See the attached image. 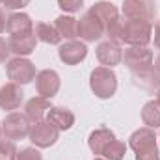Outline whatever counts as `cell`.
Listing matches in <instances>:
<instances>
[{"instance_id":"cb8c5ba5","label":"cell","mask_w":160,"mask_h":160,"mask_svg":"<svg viewBox=\"0 0 160 160\" xmlns=\"http://www.w3.org/2000/svg\"><path fill=\"white\" fill-rule=\"evenodd\" d=\"M17 149L11 142H0V160H15Z\"/></svg>"},{"instance_id":"d4e9b609","label":"cell","mask_w":160,"mask_h":160,"mask_svg":"<svg viewBox=\"0 0 160 160\" xmlns=\"http://www.w3.org/2000/svg\"><path fill=\"white\" fill-rule=\"evenodd\" d=\"M58 6L65 11V13H77L82 9L84 0H58Z\"/></svg>"},{"instance_id":"ba28073f","label":"cell","mask_w":160,"mask_h":160,"mask_svg":"<svg viewBox=\"0 0 160 160\" xmlns=\"http://www.w3.org/2000/svg\"><path fill=\"white\" fill-rule=\"evenodd\" d=\"M60 130L50 123V121H38L32 128H30V140L36 147L47 149L50 145H54L58 142Z\"/></svg>"},{"instance_id":"ffe728a7","label":"cell","mask_w":160,"mask_h":160,"mask_svg":"<svg viewBox=\"0 0 160 160\" xmlns=\"http://www.w3.org/2000/svg\"><path fill=\"white\" fill-rule=\"evenodd\" d=\"M54 28L58 30L62 39L75 41V38H78V21L69 15H60L54 22Z\"/></svg>"},{"instance_id":"9a60e30c","label":"cell","mask_w":160,"mask_h":160,"mask_svg":"<svg viewBox=\"0 0 160 160\" xmlns=\"http://www.w3.org/2000/svg\"><path fill=\"white\" fill-rule=\"evenodd\" d=\"M34 24H32V19L30 15L26 13H11L8 17V22H6V30L9 36H22V34H30L34 32L32 30Z\"/></svg>"},{"instance_id":"30bf717a","label":"cell","mask_w":160,"mask_h":160,"mask_svg":"<svg viewBox=\"0 0 160 160\" xmlns=\"http://www.w3.org/2000/svg\"><path fill=\"white\" fill-rule=\"evenodd\" d=\"M36 89L38 95L45 99H52L60 91V75L52 69H43L36 75Z\"/></svg>"},{"instance_id":"8992f818","label":"cell","mask_w":160,"mask_h":160,"mask_svg":"<svg viewBox=\"0 0 160 160\" xmlns=\"http://www.w3.org/2000/svg\"><path fill=\"white\" fill-rule=\"evenodd\" d=\"M30 128H32L30 119L17 112H11L2 121V134L8 140H22V138L30 136Z\"/></svg>"},{"instance_id":"1f68e13d","label":"cell","mask_w":160,"mask_h":160,"mask_svg":"<svg viewBox=\"0 0 160 160\" xmlns=\"http://www.w3.org/2000/svg\"><path fill=\"white\" fill-rule=\"evenodd\" d=\"M157 104L160 106V88H158V93H157Z\"/></svg>"},{"instance_id":"484cf974","label":"cell","mask_w":160,"mask_h":160,"mask_svg":"<svg viewBox=\"0 0 160 160\" xmlns=\"http://www.w3.org/2000/svg\"><path fill=\"white\" fill-rule=\"evenodd\" d=\"M15 160H43V157H41V153L38 149L26 147V149H22L21 153H17V158Z\"/></svg>"},{"instance_id":"4fadbf2b","label":"cell","mask_w":160,"mask_h":160,"mask_svg":"<svg viewBox=\"0 0 160 160\" xmlns=\"http://www.w3.org/2000/svg\"><path fill=\"white\" fill-rule=\"evenodd\" d=\"M22 97H24V93L19 88V84H15V82L4 84L0 88V108L8 110V112L17 110L22 102Z\"/></svg>"},{"instance_id":"277c9868","label":"cell","mask_w":160,"mask_h":160,"mask_svg":"<svg viewBox=\"0 0 160 160\" xmlns=\"http://www.w3.org/2000/svg\"><path fill=\"white\" fill-rule=\"evenodd\" d=\"M123 60L128 71L132 75H138L153 67V50H149L147 47H128L123 54Z\"/></svg>"},{"instance_id":"9c48e42d","label":"cell","mask_w":160,"mask_h":160,"mask_svg":"<svg viewBox=\"0 0 160 160\" xmlns=\"http://www.w3.org/2000/svg\"><path fill=\"white\" fill-rule=\"evenodd\" d=\"M106 28L104 24L89 11H86L78 21V38L86 41V43H95L97 39H101L104 36Z\"/></svg>"},{"instance_id":"52a82bcc","label":"cell","mask_w":160,"mask_h":160,"mask_svg":"<svg viewBox=\"0 0 160 160\" xmlns=\"http://www.w3.org/2000/svg\"><path fill=\"white\" fill-rule=\"evenodd\" d=\"M123 15L125 19H140L145 22H153L157 15V8L153 0H125Z\"/></svg>"},{"instance_id":"4dcf8cb0","label":"cell","mask_w":160,"mask_h":160,"mask_svg":"<svg viewBox=\"0 0 160 160\" xmlns=\"http://www.w3.org/2000/svg\"><path fill=\"white\" fill-rule=\"evenodd\" d=\"M153 65H155V71L158 73V77H160V54L155 58V63H153Z\"/></svg>"},{"instance_id":"8fae6325","label":"cell","mask_w":160,"mask_h":160,"mask_svg":"<svg viewBox=\"0 0 160 160\" xmlns=\"http://www.w3.org/2000/svg\"><path fill=\"white\" fill-rule=\"evenodd\" d=\"M58 56L65 65H77L88 56V47L80 41H67L58 48Z\"/></svg>"},{"instance_id":"f546056e","label":"cell","mask_w":160,"mask_h":160,"mask_svg":"<svg viewBox=\"0 0 160 160\" xmlns=\"http://www.w3.org/2000/svg\"><path fill=\"white\" fill-rule=\"evenodd\" d=\"M6 22H8V17H6V13L0 9V32L6 30Z\"/></svg>"},{"instance_id":"2e32d148","label":"cell","mask_w":160,"mask_h":160,"mask_svg":"<svg viewBox=\"0 0 160 160\" xmlns=\"http://www.w3.org/2000/svg\"><path fill=\"white\" fill-rule=\"evenodd\" d=\"M116 140V134L110 130V128H97L89 134L88 138V145L89 149L93 151V155H102L104 149Z\"/></svg>"},{"instance_id":"7c38bea8","label":"cell","mask_w":160,"mask_h":160,"mask_svg":"<svg viewBox=\"0 0 160 160\" xmlns=\"http://www.w3.org/2000/svg\"><path fill=\"white\" fill-rule=\"evenodd\" d=\"M97 60L101 62V65L102 67H114V65H118L121 60H123V50H121V47L118 43H114V41H102V43H99V47H97Z\"/></svg>"},{"instance_id":"7402d4cb","label":"cell","mask_w":160,"mask_h":160,"mask_svg":"<svg viewBox=\"0 0 160 160\" xmlns=\"http://www.w3.org/2000/svg\"><path fill=\"white\" fill-rule=\"evenodd\" d=\"M142 121L149 128L160 127V106L157 104V101H149L143 106V110H142Z\"/></svg>"},{"instance_id":"ac0fdd59","label":"cell","mask_w":160,"mask_h":160,"mask_svg":"<svg viewBox=\"0 0 160 160\" xmlns=\"http://www.w3.org/2000/svg\"><path fill=\"white\" fill-rule=\"evenodd\" d=\"M89 13H93L102 24L104 28H108L119 15H118V8L112 4V2H106V0H101V2H95L91 8H89Z\"/></svg>"},{"instance_id":"44dd1931","label":"cell","mask_w":160,"mask_h":160,"mask_svg":"<svg viewBox=\"0 0 160 160\" xmlns=\"http://www.w3.org/2000/svg\"><path fill=\"white\" fill-rule=\"evenodd\" d=\"M34 34H36V38L39 41L48 43V45H58V43L62 41V36L58 34V30H56L52 24H48V22H39V24H36Z\"/></svg>"},{"instance_id":"e0dca14e","label":"cell","mask_w":160,"mask_h":160,"mask_svg":"<svg viewBox=\"0 0 160 160\" xmlns=\"http://www.w3.org/2000/svg\"><path fill=\"white\" fill-rule=\"evenodd\" d=\"M47 121H50L58 130H69L75 125V114L63 106H52L47 114Z\"/></svg>"},{"instance_id":"83f0119b","label":"cell","mask_w":160,"mask_h":160,"mask_svg":"<svg viewBox=\"0 0 160 160\" xmlns=\"http://www.w3.org/2000/svg\"><path fill=\"white\" fill-rule=\"evenodd\" d=\"M8 54H9V47H8L6 41L0 38V63H4L8 60Z\"/></svg>"},{"instance_id":"5b68a950","label":"cell","mask_w":160,"mask_h":160,"mask_svg":"<svg viewBox=\"0 0 160 160\" xmlns=\"http://www.w3.org/2000/svg\"><path fill=\"white\" fill-rule=\"evenodd\" d=\"M6 75L15 84H30L32 80L36 78V67H34V63L30 60L17 56V58L8 62Z\"/></svg>"},{"instance_id":"4316f807","label":"cell","mask_w":160,"mask_h":160,"mask_svg":"<svg viewBox=\"0 0 160 160\" xmlns=\"http://www.w3.org/2000/svg\"><path fill=\"white\" fill-rule=\"evenodd\" d=\"M2 4L6 9H21V8L28 6L30 0H2Z\"/></svg>"},{"instance_id":"7a4b0ae2","label":"cell","mask_w":160,"mask_h":160,"mask_svg":"<svg viewBox=\"0 0 160 160\" xmlns=\"http://www.w3.org/2000/svg\"><path fill=\"white\" fill-rule=\"evenodd\" d=\"M128 145L134 149L136 160H160L157 136L149 127L138 128L136 132H132V136L128 138Z\"/></svg>"},{"instance_id":"3957f363","label":"cell","mask_w":160,"mask_h":160,"mask_svg":"<svg viewBox=\"0 0 160 160\" xmlns=\"http://www.w3.org/2000/svg\"><path fill=\"white\" fill-rule=\"evenodd\" d=\"M89 88L99 99H110L118 89V77L110 67H95L89 75Z\"/></svg>"},{"instance_id":"6da1fadb","label":"cell","mask_w":160,"mask_h":160,"mask_svg":"<svg viewBox=\"0 0 160 160\" xmlns=\"http://www.w3.org/2000/svg\"><path fill=\"white\" fill-rule=\"evenodd\" d=\"M153 39V26L151 22L140 19H123L121 43L130 47H147Z\"/></svg>"},{"instance_id":"d6986e66","label":"cell","mask_w":160,"mask_h":160,"mask_svg":"<svg viewBox=\"0 0 160 160\" xmlns=\"http://www.w3.org/2000/svg\"><path fill=\"white\" fill-rule=\"evenodd\" d=\"M52 106H50V99H45V97H34V99H30L28 102H26V118L30 121H34V123H38V121H43V118L48 114V110H50Z\"/></svg>"},{"instance_id":"f1b7e54d","label":"cell","mask_w":160,"mask_h":160,"mask_svg":"<svg viewBox=\"0 0 160 160\" xmlns=\"http://www.w3.org/2000/svg\"><path fill=\"white\" fill-rule=\"evenodd\" d=\"M155 47L160 48V21L157 22V26H155Z\"/></svg>"},{"instance_id":"5bb4252c","label":"cell","mask_w":160,"mask_h":160,"mask_svg":"<svg viewBox=\"0 0 160 160\" xmlns=\"http://www.w3.org/2000/svg\"><path fill=\"white\" fill-rule=\"evenodd\" d=\"M36 34L30 32V34H22V36H11L9 41H8V47H9V52L17 54V56H28L34 52L36 48Z\"/></svg>"},{"instance_id":"603a6c76","label":"cell","mask_w":160,"mask_h":160,"mask_svg":"<svg viewBox=\"0 0 160 160\" xmlns=\"http://www.w3.org/2000/svg\"><path fill=\"white\" fill-rule=\"evenodd\" d=\"M104 158L106 160H123L127 155V145L119 142V140H114L106 149H104Z\"/></svg>"},{"instance_id":"836d02e7","label":"cell","mask_w":160,"mask_h":160,"mask_svg":"<svg viewBox=\"0 0 160 160\" xmlns=\"http://www.w3.org/2000/svg\"><path fill=\"white\" fill-rule=\"evenodd\" d=\"M95 160H106V158H95Z\"/></svg>"},{"instance_id":"e575fe53","label":"cell","mask_w":160,"mask_h":160,"mask_svg":"<svg viewBox=\"0 0 160 160\" xmlns=\"http://www.w3.org/2000/svg\"><path fill=\"white\" fill-rule=\"evenodd\" d=\"M0 2H2V0H0Z\"/></svg>"},{"instance_id":"d6a6232c","label":"cell","mask_w":160,"mask_h":160,"mask_svg":"<svg viewBox=\"0 0 160 160\" xmlns=\"http://www.w3.org/2000/svg\"><path fill=\"white\" fill-rule=\"evenodd\" d=\"M0 136H2V127H0Z\"/></svg>"}]
</instances>
